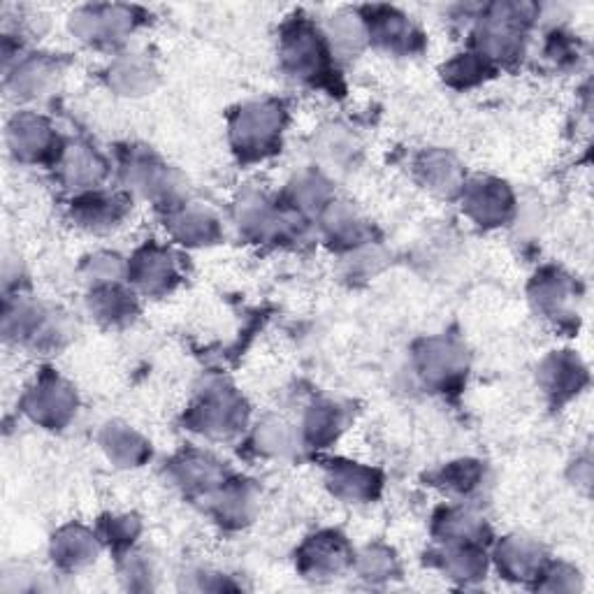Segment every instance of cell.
<instances>
[{
    "label": "cell",
    "mask_w": 594,
    "mask_h": 594,
    "mask_svg": "<svg viewBox=\"0 0 594 594\" xmlns=\"http://www.w3.org/2000/svg\"><path fill=\"white\" fill-rule=\"evenodd\" d=\"M277 112H281L277 107L253 105L249 110L239 114V121L235 126V135L239 137L237 147H242L244 151H260V154H263L267 144L274 140L277 128L281 126Z\"/></svg>",
    "instance_id": "cell-1"
},
{
    "label": "cell",
    "mask_w": 594,
    "mask_h": 594,
    "mask_svg": "<svg viewBox=\"0 0 594 594\" xmlns=\"http://www.w3.org/2000/svg\"><path fill=\"white\" fill-rule=\"evenodd\" d=\"M137 277H140L147 291H156L154 277H158V284H165V279H172V267L168 258L161 256L158 251H147L144 258H140V272H137Z\"/></svg>",
    "instance_id": "cell-2"
}]
</instances>
